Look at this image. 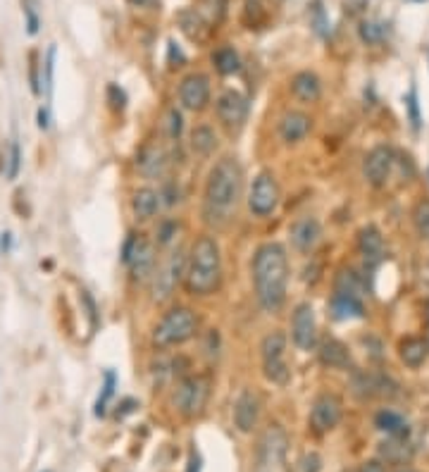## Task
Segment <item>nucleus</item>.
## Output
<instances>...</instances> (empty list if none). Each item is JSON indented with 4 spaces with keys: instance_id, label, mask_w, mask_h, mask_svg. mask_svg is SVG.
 <instances>
[{
    "instance_id": "09e8293b",
    "label": "nucleus",
    "mask_w": 429,
    "mask_h": 472,
    "mask_svg": "<svg viewBox=\"0 0 429 472\" xmlns=\"http://www.w3.org/2000/svg\"><path fill=\"white\" fill-rule=\"evenodd\" d=\"M10 241H12L10 234H3V238H0V248H3V251H10Z\"/></svg>"
},
{
    "instance_id": "b1692460",
    "label": "nucleus",
    "mask_w": 429,
    "mask_h": 472,
    "mask_svg": "<svg viewBox=\"0 0 429 472\" xmlns=\"http://www.w3.org/2000/svg\"><path fill=\"white\" fill-rule=\"evenodd\" d=\"M358 248L363 253L367 265H377L381 256H384V238H381L377 227H363L358 234Z\"/></svg>"
},
{
    "instance_id": "c9c22d12",
    "label": "nucleus",
    "mask_w": 429,
    "mask_h": 472,
    "mask_svg": "<svg viewBox=\"0 0 429 472\" xmlns=\"http://www.w3.org/2000/svg\"><path fill=\"white\" fill-rule=\"evenodd\" d=\"M19 165H22V150H19V143H12L8 157V179H17Z\"/></svg>"
},
{
    "instance_id": "a19ab883",
    "label": "nucleus",
    "mask_w": 429,
    "mask_h": 472,
    "mask_svg": "<svg viewBox=\"0 0 429 472\" xmlns=\"http://www.w3.org/2000/svg\"><path fill=\"white\" fill-rule=\"evenodd\" d=\"M24 12H26V31L33 36V33L38 31V17H36V12L29 8V5H24Z\"/></svg>"
},
{
    "instance_id": "0eeeda50",
    "label": "nucleus",
    "mask_w": 429,
    "mask_h": 472,
    "mask_svg": "<svg viewBox=\"0 0 429 472\" xmlns=\"http://www.w3.org/2000/svg\"><path fill=\"white\" fill-rule=\"evenodd\" d=\"M210 399V382L201 374H189V377L179 379L174 389V408L179 410L184 417H196L203 413Z\"/></svg>"
},
{
    "instance_id": "393cba45",
    "label": "nucleus",
    "mask_w": 429,
    "mask_h": 472,
    "mask_svg": "<svg viewBox=\"0 0 429 472\" xmlns=\"http://www.w3.org/2000/svg\"><path fill=\"white\" fill-rule=\"evenodd\" d=\"M136 165H139V172L143 177H148V179H155V177H162V172H165L167 155H165V150L158 148V146H146V148L141 150Z\"/></svg>"
},
{
    "instance_id": "dca6fc26",
    "label": "nucleus",
    "mask_w": 429,
    "mask_h": 472,
    "mask_svg": "<svg viewBox=\"0 0 429 472\" xmlns=\"http://www.w3.org/2000/svg\"><path fill=\"white\" fill-rule=\"evenodd\" d=\"M217 117L227 129H238L248 117V100L238 91H224L217 98Z\"/></svg>"
},
{
    "instance_id": "aec40b11",
    "label": "nucleus",
    "mask_w": 429,
    "mask_h": 472,
    "mask_svg": "<svg viewBox=\"0 0 429 472\" xmlns=\"http://www.w3.org/2000/svg\"><path fill=\"white\" fill-rule=\"evenodd\" d=\"M160 203H162L160 191H155L151 187H143L132 196V213H134L136 220L148 222V220H153V217L158 215Z\"/></svg>"
},
{
    "instance_id": "ea45409f",
    "label": "nucleus",
    "mask_w": 429,
    "mask_h": 472,
    "mask_svg": "<svg viewBox=\"0 0 429 472\" xmlns=\"http://www.w3.org/2000/svg\"><path fill=\"white\" fill-rule=\"evenodd\" d=\"M81 300H84V303H86V310H88L86 315H88V318H91V327L95 330V325H98V310H95L93 298L88 296V291H81Z\"/></svg>"
},
{
    "instance_id": "58836bf2",
    "label": "nucleus",
    "mask_w": 429,
    "mask_h": 472,
    "mask_svg": "<svg viewBox=\"0 0 429 472\" xmlns=\"http://www.w3.org/2000/svg\"><path fill=\"white\" fill-rule=\"evenodd\" d=\"M107 95H110V103H112L115 110H125L127 95H125V91H122L120 86H115V84L107 86Z\"/></svg>"
},
{
    "instance_id": "f704fd0d",
    "label": "nucleus",
    "mask_w": 429,
    "mask_h": 472,
    "mask_svg": "<svg viewBox=\"0 0 429 472\" xmlns=\"http://www.w3.org/2000/svg\"><path fill=\"white\" fill-rule=\"evenodd\" d=\"M181 129H184L181 112L176 110V107H169V110H167V134H169V139H179Z\"/></svg>"
},
{
    "instance_id": "5701e85b",
    "label": "nucleus",
    "mask_w": 429,
    "mask_h": 472,
    "mask_svg": "<svg viewBox=\"0 0 429 472\" xmlns=\"http://www.w3.org/2000/svg\"><path fill=\"white\" fill-rule=\"evenodd\" d=\"M329 310L334 320H363L365 318L363 298L349 296V293H334Z\"/></svg>"
},
{
    "instance_id": "f3484780",
    "label": "nucleus",
    "mask_w": 429,
    "mask_h": 472,
    "mask_svg": "<svg viewBox=\"0 0 429 472\" xmlns=\"http://www.w3.org/2000/svg\"><path fill=\"white\" fill-rule=\"evenodd\" d=\"M289 236L291 243L296 246L301 253H310L315 246L319 243V236H322V227L315 217H301L289 227Z\"/></svg>"
},
{
    "instance_id": "f03ea898",
    "label": "nucleus",
    "mask_w": 429,
    "mask_h": 472,
    "mask_svg": "<svg viewBox=\"0 0 429 472\" xmlns=\"http://www.w3.org/2000/svg\"><path fill=\"white\" fill-rule=\"evenodd\" d=\"M243 189V169L236 157H222L210 169L203 196V215L210 224L227 222L236 210Z\"/></svg>"
},
{
    "instance_id": "20e7f679",
    "label": "nucleus",
    "mask_w": 429,
    "mask_h": 472,
    "mask_svg": "<svg viewBox=\"0 0 429 472\" xmlns=\"http://www.w3.org/2000/svg\"><path fill=\"white\" fill-rule=\"evenodd\" d=\"M198 325H201L198 315L191 310V308L176 305V308H172V310H167L165 315H162L158 327L153 330V344L158 348L186 344L189 339L196 337Z\"/></svg>"
},
{
    "instance_id": "6e6552de",
    "label": "nucleus",
    "mask_w": 429,
    "mask_h": 472,
    "mask_svg": "<svg viewBox=\"0 0 429 472\" xmlns=\"http://www.w3.org/2000/svg\"><path fill=\"white\" fill-rule=\"evenodd\" d=\"M122 263L132 270L136 282H146L155 272V251L143 234H129L122 246Z\"/></svg>"
},
{
    "instance_id": "72a5a7b5",
    "label": "nucleus",
    "mask_w": 429,
    "mask_h": 472,
    "mask_svg": "<svg viewBox=\"0 0 429 472\" xmlns=\"http://www.w3.org/2000/svg\"><path fill=\"white\" fill-rule=\"evenodd\" d=\"M360 38L365 43H379L384 38V24L379 22H363L360 24Z\"/></svg>"
},
{
    "instance_id": "1a4fd4ad",
    "label": "nucleus",
    "mask_w": 429,
    "mask_h": 472,
    "mask_svg": "<svg viewBox=\"0 0 429 472\" xmlns=\"http://www.w3.org/2000/svg\"><path fill=\"white\" fill-rule=\"evenodd\" d=\"M284 351H286V337L279 330L265 334L263 344H260V355H263V372L272 384L284 387L291 377V370L284 360Z\"/></svg>"
},
{
    "instance_id": "cd10ccee",
    "label": "nucleus",
    "mask_w": 429,
    "mask_h": 472,
    "mask_svg": "<svg viewBox=\"0 0 429 472\" xmlns=\"http://www.w3.org/2000/svg\"><path fill=\"white\" fill-rule=\"evenodd\" d=\"M334 289H337V293H349V296H358L363 298L365 296V284L363 279L358 277V272L353 270H339L337 279H334Z\"/></svg>"
},
{
    "instance_id": "423d86ee",
    "label": "nucleus",
    "mask_w": 429,
    "mask_h": 472,
    "mask_svg": "<svg viewBox=\"0 0 429 472\" xmlns=\"http://www.w3.org/2000/svg\"><path fill=\"white\" fill-rule=\"evenodd\" d=\"M186 275V258H184V251L176 248L167 256V260L162 265H158V270L153 272V282H151V293L155 303H165V300L172 298V293L176 291V286Z\"/></svg>"
},
{
    "instance_id": "4468645a",
    "label": "nucleus",
    "mask_w": 429,
    "mask_h": 472,
    "mask_svg": "<svg viewBox=\"0 0 429 472\" xmlns=\"http://www.w3.org/2000/svg\"><path fill=\"white\" fill-rule=\"evenodd\" d=\"M393 162H396V155H393V150L389 146L372 148L370 153H367L365 165H363L365 179L370 182L372 187H384L393 169Z\"/></svg>"
},
{
    "instance_id": "79ce46f5",
    "label": "nucleus",
    "mask_w": 429,
    "mask_h": 472,
    "mask_svg": "<svg viewBox=\"0 0 429 472\" xmlns=\"http://www.w3.org/2000/svg\"><path fill=\"white\" fill-rule=\"evenodd\" d=\"M305 472H319V456L317 453L305 456Z\"/></svg>"
},
{
    "instance_id": "a878e982",
    "label": "nucleus",
    "mask_w": 429,
    "mask_h": 472,
    "mask_svg": "<svg viewBox=\"0 0 429 472\" xmlns=\"http://www.w3.org/2000/svg\"><path fill=\"white\" fill-rule=\"evenodd\" d=\"M374 425H377V429H381V432L393 436V439H406L408 432H411L406 417L398 415L396 410H389V408L379 410V413L374 415Z\"/></svg>"
},
{
    "instance_id": "f257e3e1",
    "label": "nucleus",
    "mask_w": 429,
    "mask_h": 472,
    "mask_svg": "<svg viewBox=\"0 0 429 472\" xmlns=\"http://www.w3.org/2000/svg\"><path fill=\"white\" fill-rule=\"evenodd\" d=\"M289 284V256L279 241H268L253 256L255 298L265 313H279L286 300Z\"/></svg>"
},
{
    "instance_id": "7ed1b4c3",
    "label": "nucleus",
    "mask_w": 429,
    "mask_h": 472,
    "mask_svg": "<svg viewBox=\"0 0 429 472\" xmlns=\"http://www.w3.org/2000/svg\"><path fill=\"white\" fill-rule=\"evenodd\" d=\"M222 282V253L213 236L203 234L191 246L184 284L191 296H208Z\"/></svg>"
},
{
    "instance_id": "f8f14e48",
    "label": "nucleus",
    "mask_w": 429,
    "mask_h": 472,
    "mask_svg": "<svg viewBox=\"0 0 429 472\" xmlns=\"http://www.w3.org/2000/svg\"><path fill=\"white\" fill-rule=\"evenodd\" d=\"M341 420V399L334 394H322L317 396L315 403L310 408V427L315 434L332 432Z\"/></svg>"
},
{
    "instance_id": "8fccbe9b",
    "label": "nucleus",
    "mask_w": 429,
    "mask_h": 472,
    "mask_svg": "<svg viewBox=\"0 0 429 472\" xmlns=\"http://www.w3.org/2000/svg\"><path fill=\"white\" fill-rule=\"evenodd\" d=\"M425 341H427V346H429V313H427V330H425Z\"/></svg>"
},
{
    "instance_id": "37998d69",
    "label": "nucleus",
    "mask_w": 429,
    "mask_h": 472,
    "mask_svg": "<svg viewBox=\"0 0 429 472\" xmlns=\"http://www.w3.org/2000/svg\"><path fill=\"white\" fill-rule=\"evenodd\" d=\"M136 8H148V10H158L160 8V0H129Z\"/></svg>"
},
{
    "instance_id": "e433bc0d",
    "label": "nucleus",
    "mask_w": 429,
    "mask_h": 472,
    "mask_svg": "<svg viewBox=\"0 0 429 472\" xmlns=\"http://www.w3.org/2000/svg\"><path fill=\"white\" fill-rule=\"evenodd\" d=\"M408 112H411V125L413 129H420V107H418V91L411 88V93H408Z\"/></svg>"
},
{
    "instance_id": "473e14b6",
    "label": "nucleus",
    "mask_w": 429,
    "mask_h": 472,
    "mask_svg": "<svg viewBox=\"0 0 429 472\" xmlns=\"http://www.w3.org/2000/svg\"><path fill=\"white\" fill-rule=\"evenodd\" d=\"M413 222L418 227L420 236L429 238V201H420L413 210Z\"/></svg>"
},
{
    "instance_id": "c85d7f7f",
    "label": "nucleus",
    "mask_w": 429,
    "mask_h": 472,
    "mask_svg": "<svg viewBox=\"0 0 429 472\" xmlns=\"http://www.w3.org/2000/svg\"><path fill=\"white\" fill-rule=\"evenodd\" d=\"M215 146H217V136L210 127L201 125V127H196L194 132H191V150H194L196 155L206 157V155L213 153Z\"/></svg>"
},
{
    "instance_id": "2f4dec72",
    "label": "nucleus",
    "mask_w": 429,
    "mask_h": 472,
    "mask_svg": "<svg viewBox=\"0 0 429 472\" xmlns=\"http://www.w3.org/2000/svg\"><path fill=\"white\" fill-rule=\"evenodd\" d=\"M381 456L386 461H406L411 456V451H408V444L403 439H393L389 444H381Z\"/></svg>"
},
{
    "instance_id": "ddd939ff",
    "label": "nucleus",
    "mask_w": 429,
    "mask_h": 472,
    "mask_svg": "<svg viewBox=\"0 0 429 472\" xmlns=\"http://www.w3.org/2000/svg\"><path fill=\"white\" fill-rule=\"evenodd\" d=\"M291 339L301 351H310L317 344V322H315V310L310 303L296 305L294 318H291Z\"/></svg>"
},
{
    "instance_id": "4be33fe9",
    "label": "nucleus",
    "mask_w": 429,
    "mask_h": 472,
    "mask_svg": "<svg viewBox=\"0 0 429 472\" xmlns=\"http://www.w3.org/2000/svg\"><path fill=\"white\" fill-rule=\"evenodd\" d=\"M291 93L301 103H315L319 100V95H322V81L310 70L298 72L296 77L291 79Z\"/></svg>"
},
{
    "instance_id": "49530a36",
    "label": "nucleus",
    "mask_w": 429,
    "mask_h": 472,
    "mask_svg": "<svg viewBox=\"0 0 429 472\" xmlns=\"http://www.w3.org/2000/svg\"><path fill=\"white\" fill-rule=\"evenodd\" d=\"M201 470V458H198V453H191V458H189V472H198Z\"/></svg>"
},
{
    "instance_id": "6ab92c4d",
    "label": "nucleus",
    "mask_w": 429,
    "mask_h": 472,
    "mask_svg": "<svg viewBox=\"0 0 429 472\" xmlns=\"http://www.w3.org/2000/svg\"><path fill=\"white\" fill-rule=\"evenodd\" d=\"M312 129V117L301 110H289L279 120V136L284 143H298L310 134Z\"/></svg>"
},
{
    "instance_id": "9d476101",
    "label": "nucleus",
    "mask_w": 429,
    "mask_h": 472,
    "mask_svg": "<svg viewBox=\"0 0 429 472\" xmlns=\"http://www.w3.org/2000/svg\"><path fill=\"white\" fill-rule=\"evenodd\" d=\"M282 191L272 172H260L253 179V187L248 191V210L255 217H268L277 210Z\"/></svg>"
},
{
    "instance_id": "412c9836",
    "label": "nucleus",
    "mask_w": 429,
    "mask_h": 472,
    "mask_svg": "<svg viewBox=\"0 0 429 472\" xmlns=\"http://www.w3.org/2000/svg\"><path fill=\"white\" fill-rule=\"evenodd\" d=\"M319 360L327 367H334V370H349L353 367V358L339 339H324L319 344Z\"/></svg>"
},
{
    "instance_id": "c03bdc74",
    "label": "nucleus",
    "mask_w": 429,
    "mask_h": 472,
    "mask_svg": "<svg viewBox=\"0 0 429 472\" xmlns=\"http://www.w3.org/2000/svg\"><path fill=\"white\" fill-rule=\"evenodd\" d=\"M360 472H386V470H384V465L377 461H367V463H363Z\"/></svg>"
},
{
    "instance_id": "9b49d317",
    "label": "nucleus",
    "mask_w": 429,
    "mask_h": 472,
    "mask_svg": "<svg viewBox=\"0 0 429 472\" xmlns=\"http://www.w3.org/2000/svg\"><path fill=\"white\" fill-rule=\"evenodd\" d=\"M351 387L353 394H358L360 399H393V396H398V384L384 372L358 370L353 372Z\"/></svg>"
},
{
    "instance_id": "a18cd8bd",
    "label": "nucleus",
    "mask_w": 429,
    "mask_h": 472,
    "mask_svg": "<svg viewBox=\"0 0 429 472\" xmlns=\"http://www.w3.org/2000/svg\"><path fill=\"white\" fill-rule=\"evenodd\" d=\"M120 408H122V410H117V415H120V417H125L127 413H132V410L136 408V401H134V399H125V401H122V406H120Z\"/></svg>"
},
{
    "instance_id": "4c0bfd02",
    "label": "nucleus",
    "mask_w": 429,
    "mask_h": 472,
    "mask_svg": "<svg viewBox=\"0 0 429 472\" xmlns=\"http://www.w3.org/2000/svg\"><path fill=\"white\" fill-rule=\"evenodd\" d=\"M174 236H176V222L167 220V222H162L160 227H158V243L160 246H167Z\"/></svg>"
},
{
    "instance_id": "de8ad7c7",
    "label": "nucleus",
    "mask_w": 429,
    "mask_h": 472,
    "mask_svg": "<svg viewBox=\"0 0 429 472\" xmlns=\"http://www.w3.org/2000/svg\"><path fill=\"white\" fill-rule=\"evenodd\" d=\"M38 127H41V129H48V110H43V107L38 110Z\"/></svg>"
},
{
    "instance_id": "c756f323",
    "label": "nucleus",
    "mask_w": 429,
    "mask_h": 472,
    "mask_svg": "<svg viewBox=\"0 0 429 472\" xmlns=\"http://www.w3.org/2000/svg\"><path fill=\"white\" fill-rule=\"evenodd\" d=\"M213 65H215L217 72L227 77V74L238 72V67H241V60H238L234 48L224 46V48H217V51L213 53Z\"/></svg>"
},
{
    "instance_id": "39448f33",
    "label": "nucleus",
    "mask_w": 429,
    "mask_h": 472,
    "mask_svg": "<svg viewBox=\"0 0 429 472\" xmlns=\"http://www.w3.org/2000/svg\"><path fill=\"white\" fill-rule=\"evenodd\" d=\"M286 451H289V436L282 425H270L258 439L253 472H291L286 463Z\"/></svg>"
},
{
    "instance_id": "2eb2a0df",
    "label": "nucleus",
    "mask_w": 429,
    "mask_h": 472,
    "mask_svg": "<svg viewBox=\"0 0 429 472\" xmlns=\"http://www.w3.org/2000/svg\"><path fill=\"white\" fill-rule=\"evenodd\" d=\"M179 100L186 110L198 112L210 100V81L206 74H189L179 84Z\"/></svg>"
},
{
    "instance_id": "7c9ffc66",
    "label": "nucleus",
    "mask_w": 429,
    "mask_h": 472,
    "mask_svg": "<svg viewBox=\"0 0 429 472\" xmlns=\"http://www.w3.org/2000/svg\"><path fill=\"white\" fill-rule=\"evenodd\" d=\"M115 387H117V374H115L112 370H107V372H105V382H103V387H100L98 401H95V410H93V413L98 415V417H103V415H105L107 403H110V399L115 396Z\"/></svg>"
},
{
    "instance_id": "a211bd4d",
    "label": "nucleus",
    "mask_w": 429,
    "mask_h": 472,
    "mask_svg": "<svg viewBox=\"0 0 429 472\" xmlns=\"http://www.w3.org/2000/svg\"><path fill=\"white\" fill-rule=\"evenodd\" d=\"M260 417V399L253 392H243L234 403V422L238 432H253Z\"/></svg>"
},
{
    "instance_id": "bb28decb",
    "label": "nucleus",
    "mask_w": 429,
    "mask_h": 472,
    "mask_svg": "<svg viewBox=\"0 0 429 472\" xmlns=\"http://www.w3.org/2000/svg\"><path fill=\"white\" fill-rule=\"evenodd\" d=\"M427 353H429V346L425 339L408 337L398 344V355L408 367H420L422 362L427 360Z\"/></svg>"
}]
</instances>
